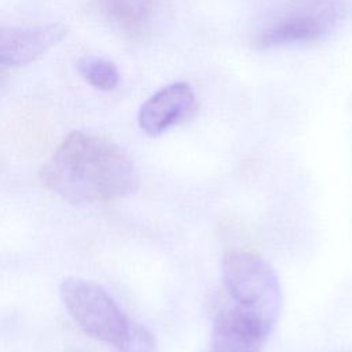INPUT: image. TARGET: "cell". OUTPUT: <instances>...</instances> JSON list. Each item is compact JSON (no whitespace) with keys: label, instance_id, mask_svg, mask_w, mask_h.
Returning <instances> with one entry per match:
<instances>
[{"label":"cell","instance_id":"obj_11","mask_svg":"<svg viewBox=\"0 0 352 352\" xmlns=\"http://www.w3.org/2000/svg\"><path fill=\"white\" fill-rule=\"evenodd\" d=\"M3 66H0V78H1V76H3V69H1Z\"/></svg>","mask_w":352,"mask_h":352},{"label":"cell","instance_id":"obj_7","mask_svg":"<svg viewBox=\"0 0 352 352\" xmlns=\"http://www.w3.org/2000/svg\"><path fill=\"white\" fill-rule=\"evenodd\" d=\"M327 30V21L318 14H297L286 16L268 26L257 37L258 48L309 43L320 38Z\"/></svg>","mask_w":352,"mask_h":352},{"label":"cell","instance_id":"obj_4","mask_svg":"<svg viewBox=\"0 0 352 352\" xmlns=\"http://www.w3.org/2000/svg\"><path fill=\"white\" fill-rule=\"evenodd\" d=\"M195 94L186 81H175L153 94L140 107L138 122L143 132L158 136L190 116Z\"/></svg>","mask_w":352,"mask_h":352},{"label":"cell","instance_id":"obj_8","mask_svg":"<svg viewBox=\"0 0 352 352\" xmlns=\"http://www.w3.org/2000/svg\"><path fill=\"white\" fill-rule=\"evenodd\" d=\"M107 19L125 33H139L148 22L153 0H100Z\"/></svg>","mask_w":352,"mask_h":352},{"label":"cell","instance_id":"obj_5","mask_svg":"<svg viewBox=\"0 0 352 352\" xmlns=\"http://www.w3.org/2000/svg\"><path fill=\"white\" fill-rule=\"evenodd\" d=\"M271 331L224 304L214 315L208 352H263Z\"/></svg>","mask_w":352,"mask_h":352},{"label":"cell","instance_id":"obj_6","mask_svg":"<svg viewBox=\"0 0 352 352\" xmlns=\"http://www.w3.org/2000/svg\"><path fill=\"white\" fill-rule=\"evenodd\" d=\"M67 36L63 23H47L34 28L0 26V66H25Z\"/></svg>","mask_w":352,"mask_h":352},{"label":"cell","instance_id":"obj_9","mask_svg":"<svg viewBox=\"0 0 352 352\" xmlns=\"http://www.w3.org/2000/svg\"><path fill=\"white\" fill-rule=\"evenodd\" d=\"M78 73L96 89L113 91L120 82V72L114 62L99 56H84L77 63Z\"/></svg>","mask_w":352,"mask_h":352},{"label":"cell","instance_id":"obj_10","mask_svg":"<svg viewBox=\"0 0 352 352\" xmlns=\"http://www.w3.org/2000/svg\"><path fill=\"white\" fill-rule=\"evenodd\" d=\"M118 352H155L157 342L154 336L142 324L129 323V327L120 342L116 345Z\"/></svg>","mask_w":352,"mask_h":352},{"label":"cell","instance_id":"obj_2","mask_svg":"<svg viewBox=\"0 0 352 352\" xmlns=\"http://www.w3.org/2000/svg\"><path fill=\"white\" fill-rule=\"evenodd\" d=\"M226 302L272 333L280 312V285L275 270L250 252H228L221 261Z\"/></svg>","mask_w":352,"mask_h":352},{"label":"cell","instance_id":"obj_3","mask_svg":"<svg viewBox=\"0 0 352 352\" xmlns=\"http://www.w3.org/2000/svg\"><path fill=\"white\" fill-rule=\"evenodd\" d=\"M59 293L69 315L87 336L117 345L126 333L129 319L94 280L67 278L60 283Z\"/></svg>","mask_w":352,"mask_h":352},{"label":"cell","instance_id":"obj_1","mask_svg":"<svg viewBox=\"0 0 352 352\" xmlns=\"http://www.w3.org/2000/svg\"><path fill=\"white\" fill-rule=\"evenodd\" d=\"M41 183L74 205L125 198L139 187L132 160L116 143L74 131L40 170Z\"/></svg>","mask_w":352,"mask_h":352}]
</instances>
